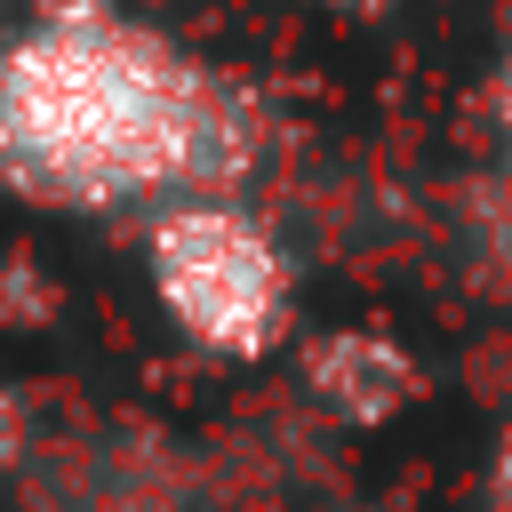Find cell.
Here are the masks:
<instances>
[{"instance_id":"1","label":"cell","mask_w":512,"mask_h":512,"mask_svg":"<svg viewBox=\"0 0 512 512\" xmlns=\"http://www.w3.org/2000/svg\"><path fill=\"white\" fill-rule=\"evenodd\" d=\"M256 168V112L168 40L56 8L0 64V176L72 200H208Z\"/></svg>"},{"instance_id":"3","label":"cell","mask_w":512,"mask_h":512,"mask_svg":"<svg viewBox=\"0 0 512 512\" xmlns=\"http://www.w3.org/2000/svg\"><path fill=\"white\" fill-rule=\"evenodd\" d=\"M296 376H304L312 408L336 416V424H352V432L400 424V416L424 400V360H416L392 328H368V320H344V328L304 336Z\"/></svg>"},{"instance_id":"5","label":"cell","mask_w":512,"mask_h":512,"mask_svg":"<svg viewBox=\"0 0 512 512\" xmlns=\"http://www.w3.org/2000/svg\"><path fill=\"white\" fill-rule=\"evenodd\" d=\"M488 512H512V432L496 440V464H488Z\"/></svg>"},{"instance_id":"7","label":"cell","mask_w":512,"mask_h":512,"mask_svg":"<svg viewBox=\"0 0 512 512\" xmlns=\"http://www.w3.org/2000/svg\"><path fill=\"white\" fill-rule=\"evenodd\" d=\"M328 8H344V16H376V8H392V0H328Z\"/></svg>"},{"instance_id":"2","label":"cell","mask_w":512,"mask_h":512,"mask_svg":"<svg viewBox=\"0 0 512 512\" xmlns=\"http://www.w3.org/2000/svg\"><path fill=\"white\" fill-rule=\"evenodd\" d=\"M152 296L168 304V320L216 352V360H264L288 344L296 328V264L280 248V232L264 216H248L240 200L208 192V200H168L152 216Z\"/></svg>"},{"instance_id":"6","label":"cell","mask_w":512,"mask_h":512,"mask_svg":"<svg viewBox=\"0 0 512 512\" xmlns=\"http://www.w3.org/2000/svg\"><path fill=\"white\" fill-rule=\"evenodd\" d=\"M16 456H24V408H16L8 392H0V472H8Z\"/></svg>"},{"instance_id":"4","label":"cell","mask_w":512,"mask_h":512,"mask_svg":"<svg viewBox=\"0 0 512 512\" xmlns=\"http://www.w3.org/2000/svg\"><path fill=\"white\" fill-rule=\"evenodd\" d=\"M488 128H496V152H504V168H512V40H504V56H496V72H488Z\"/></svg>"}]
</instances>
